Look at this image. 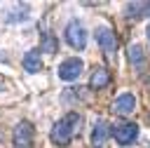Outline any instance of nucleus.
<instances>
[{
	"mask_svg": "<svg viewBox=\"0 0 150 148\" xmlns=\"http://www.w3.org/2000/svg\"><path fill=\"white\" fill-rule=\"evenodd\" d=\"M77 125H80V115H77L75 110L66 113L61 120L54 122V127H52V132H49L52 143H54V146H68V143L73 141L75 132H77Z\"/></svg>",
	"mask_w": 150,
	"mask_h": 148,
	"instance_id": "obj_1",
	"label": "nucleus"
},
{
	"mask_svg": "<svg viewBox=\"0 0 150 148\" xmlns=\"http://www.w3.org/2000/svg\"><path fill=\"white\" fill-rule=\"evenodd\" d=\"M66 42L73 49H77V52H82L87 47V31H84L82 21H77V19L68 21V26H66Z\"/></svg>",
	"mask_w": 150,
	"mask_h": 148,
	"instance_id": "obj_2",
	"label": "nucleus"
},
{
	"mask_svg": "<svg viewBox=\"0 0 150 148\" xmlns=\"http://www.w3.org/2000/svg\"><path fill=\"white\" fill-rule=\"evenodd\" d=\"M96 42H98L101 52H103L108 59H115V52H117V38H115L112 28H108V26H98V28H96Z\"/></svg>",
	"mask_w": 150,
	"mask_h": 148,
	"instance_id": "obj_3",
	"label": "nucleus"
},
{
	"mask_svg": "<svg viewBox=\"0 0 150 148\" xmlns=\"http://www.w3.org/2000/svg\"><path fill=\"white\" fill-rule=\"evenodd\" d=\"M33 136H35V129L28 120H21L16 127H14V134H12V143L14 148H33Z\"/></svg>",
	"mask_w": 150,
	"mask_h": 148,
	"instance_id": "obj_4",
	"label": "nucleus"
},
{
	"mask_svg": "<svg viewBox=\"0 0 150 148\" xmlns=\"http://www.w3.org/2000/svg\"><path fill=\"white\" fill-rule=\"evenodd\" d=\"M82 68H84V61L82 59H77V56H70V59H66V61H61L59 63V78L61 80H66V82H73V80H77L80 78V73H82Z\"/></svg>",
	"mask_w": 150,
	"mask_h": 148,
	"instance_id": "obj_5",
	"label": "nucleus"
},
{
	"mask_svg": "<svg viewBox=\"0 0 150 148\" xmlns=\"http://www.w3.org/2000/svg\"><path fill=\"white\" fill-rule=\"evenodd\" d=\"M112 136L120 146H129L134 143V139L138 136V125L134 122H124V125H115L112 127Z\"/></svg>",
	"mask_w": 150,
	"mask_h": 148,
	"instance_id": "obj_6",
	"label": "nucleus"
},
{
	"mask_svg": "<svg viewBox=\"0 0 150 148\" xmlns=\"http://www.w3.org/2000/svg\"><path fill=\"white\" fill-rule=\"evenodd\" d=\"M134 108H136V99H134V94H120L115 101H112V110L117 113V115H131L134 113Z\"/></svg>",
	"mask_w": 150,
	"mask_h": 148,
	"instance_id": "obj_7",
	"label": "nucleus"
},
{
	"mask_svg": "<svg viewBox=\"0 0 150 148\" xmlns=\"http://www.w3.org/2000/svg\"><path fill=\"white\" fill-rule=\"evenodd\" d=\"M21 63H23V70L26 73H40L42 70V56H40V49H28L26 54H23V59H21Z\"/></svg>",
	"mask_w": 150,
	"mask_h": 148,
	"instance_id": "obj_8",
	"label": "nucleus"
},
{
	"mask_svg": "<svg viewBox=\"0 0 150 148\" xmlns=\"http://www.w3.org/2000/svg\"><path fill=\"white\" fill-rule=\"evenodd\" d=\"M124 16L134 19V21L150 16V2H127L124 5Z\"/></svg>",
	"mask_w": 150,
	"mask_h": 148,
	"instance_id": "obj_9",
	"label": "nucleus"
},
{
	"mask_svg": "<svg viewBox=\"0 0 150 148\" xmlns=\"http://www.w3.org/2000/svg\"><path fill=\"white\" fill-rule=\"evenodd\" d=\"M105 141H108V125H105V120H96L94 129H91V146L101 148Z\"/></svg>",
	"mask_w": 150,
	"mask_h": 148,
	"instance_id": "obj_10",
	"label": "nucleus"
},
{
	"mask_svg": "<svg viewBox=\"0 0 150 148\" xmlns=\"http://www.w3.org/2000/svg\"><path fill=\"white\" fill-rule=\"evenodd\" d=\"M108 82H110V73H108L105 68H96V70L91 73L89 87H91V89H103V87H105Z\"/></svg>",
	"mask_w": 150,
	"mask_h": 148,
	"instance_id": "obj_11",
	"label": "nucleus"
},
{
	"mask_svg": "<svg viewBox=\"0 0 150 148\" xmlns=\"http://www.w3.org/2000/svg\"><path fill=\"white\" fill-rule=\"evenodd\" d=\"M129 61H131L134 66H143L145 56H143V49H141V45H129Z\"/></svg>",
	"mask_w": 150,
	"mask_h": 148,
	"instance_id": "obj_12",
	"label": "nucleus"
},
{
	"mask_svg": "<svg viewBox=\"0 0 150 148\" xmlns=\"http://www.w3.org/2000/svg\"><path fill=\"white\" fill-rule=\"evenodd\" d=\"M40 52H47V54H54V52H59V42H56V38H54L52 33H45V42H42Z\"/></svg>",
	"mask_w": 150,
	"mask_h": 148,
	"instance_id": "obj_13",
	"label": "nucleus"
},
{
	"mask_svg": "<svg viewBox=\"0 0 150 148\" xmlns=\"http://www.w3.org/2000/svg\"><path fill=\"white\" fill-rule=\"evenodd\" d=\"M145 35H148V42H150V23H148V28H145Z\"/></svg>",
	"mask_w": 150,
	"mask_h": 148,
	"instance_id": "obj_14",
	"label": "nucleus"
},
{
	"mask_svg": "<svg viewBox=\"0 0 150 148\" xmlns=\"http://www.w3.org/2000/svg\"><path fill=\"white\" fill-rule=\"evenodd\" d=\"M2 87H5V80H2V78H0V89H2Z\"/></svg>",
	"mask_w": 150,
	"mask_h": 148,
	"instance_id": "obj_15",
	"label": "nucleus"
}]
</instances>
